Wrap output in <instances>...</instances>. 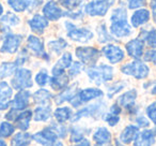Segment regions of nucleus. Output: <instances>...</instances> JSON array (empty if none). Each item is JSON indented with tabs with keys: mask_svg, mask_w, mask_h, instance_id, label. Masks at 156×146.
Instances as JSON below:
<instances>
[{
	"mask_svg": "<svg viewBox=\"0 0 156 146\" xmlns=\"http://www.w3.org/2000/svg\"><path fill=\"white\" fill-rule=\"evenodd\" d=\"M137 122H138L139 124H140V126H142V127H145V126H147V125H149V122H147L143 117H140L139 119H137Z\"/></svg>",
	"mask_w": 156,
	"mask_h": 146,
	"instance_id": "nucleus-47",
	"label": "nucleus"
},
{
	"mask_svg": "<svg viewBox=\"0 0 156 146\" xmlns=\"http://www.w3.org/2000/svg\"><path fill=\"white\" fill-rule=\"evenodd\" d=\"M59 2L66 9H74L83 2V0H60Z\"/></svg>",
	"mask_w": 156,
	"mask_h": 146,
	"instance_id": "nucleus-36",
	"label": "nucleus"
},
{
	"mask_svg": "<svg viewBox=\"0 0 156 146\" xmlns=\"http://www.w3.org/2000/svg\"><path fill=\"white\" fill-rule=\"evenodd\" d=\"M32 137L29 133H17L12 139V146H28L30 144Z\"/></svg>",
	"mask_w": 156,
	"mask_h": 146,
	"instance_id": "nucleus-25",
	"label": "nucleus"
},
{
	"mask_svg": "<svg viewBox=\"0 0 156 146\" xmlns=\"http://www.w3.org/2000/svg\"><path fill=\"white\" fill-rule=\"evenodd\" d=\"M93 139H94V141L96 142V144L107 143V142H110L111 135L106 128H100L94 133Z\"/></svg>",
	"mask_w": 156,
	"mask_h": 146,
	"instance_id": "nucleus-30",
	"label": "nucleus"
},
{
	"mask_svg": "<svg viewBox=\"0 0 156 146\" xmlns=\"http://www.w3.org/2000/svg\"><path fill=\"white\" fill-rule=\"evenodd\" d=\"M121 112V109H120L119 107H118L117 104L115 105H113L112 107H111V111H110V113H112V114H115V115H119V113Z\"/></svg>",
	"mask_w": 156,
	"mask_h": 146,
	"instance_id": "nucleus-45",
	"label": "nucleus"
},
{
	"mask_svg": "<svg viewBox=\"0 0 156 146\" xmlns=\"http://www.w3.org/2000/svg\"><path fill=\"white\" fill-rule=\"evenodd\" d=\"M81 70H83V66H81V63L74 62L73 66H72V68H71V70H69V75H71V77H75V75H77L78 73H80Z\"/></svg>",
	"mask_w": 156,
	"mask_h": 146,
	"instance_id": "nucleus-40",
	"label": "nucleus"
},
{
	"mask_svg": "<svg viewBox=\"0 0 156 146\" xmlns=\"http://www.w3.org/2000/svg\"><path fill=\"white\" fill-rule=\"evenodd\" d=\"M72 116V111L69 107H60L55 112V117L59 122H64Z\"/></svg>",
	"mask_w": 156,
	"mask_h": 146,
	"instance_id": "nucleus-32",
	"label": "nucleus"
},
{
	"mask_svg": "<svg viewBox=\"0 0 156 146\" xmlns=\"http://www.w3.org/2000/svg\"><path fill=\"white\" fill-rule=\"evenodd\" d=\"M121 71L127 75H133V77L138 80L144 79V77H147V74H149V68L143 62L138 61V60L122 67Z\"/></svg>",
	"mask_w": 156,
	"mask_h": 146,
	"instance_id": "nucleus-4",
	"label": "nucleus"
},
{
	"mask_svg": "<svg viewBox=\"0 0 156 146\" xmlns=\"http://www.w3.org/2000/svg\"><path fill=\"white\" fill-rule=\"evenodd\" d=\"M111 2L106 1H92L86 7V12L91 16H104L107 13Z\"/></svg>",
	"mask_w": 156,
	"mask_h": 146,
	"instance_id": "nucleus-9",
	"label": "nucleus"
},
{
	"mask_svg": "<svg viewBox=\"0 0 156 146\" xmlns=\"http://www.w3.org/2000/svg\"><path fill=\"white\" fill-rule=\"evenodd\" d=\"M155 141V133L153 130H144L139 134L135 142V146H151Z\"/></svg>",
	"mask_w": 156,
	"mask_h": 146,
	"instance_id": "nucleus-19",
	"label": "nucleus"
},
{
	"mask_svg": "<svg viewBox=\"0 0 156 146\" xmlns=\"http://www.w3.org/2000/svg\"><path fill=\"white\" fill-rule=\"evenodd\" d=\"M2 13H3V7H2V5L0 3V16L2 15Z\"/></svg>",
	"mask_w": 156,
	"mask_h": 146,
	"instance_id": "nucleus-50",
	"label": "nucleus"
},
{
	"mask_svg": "<svg viewBox=\"0 0 156 146\" xmlns=\"http://www.w3.org/2000/svg\"><path fill=\"white\" fill-rule=\"evenodd\" d=\"M103 95L102 90L100 89H95V88H89V89H83L79 92L78 95V98L81 102H86V101L92 100L94 98H98L101 97Z\"/></svg>",
	"mask_w": 156,
	"mask_h": 146,
	"instance_id": "nucleus-22",
	"label": "nucleus"
},
{
	"mask_svg": "<svg viewBox=\"0 0 156 146\" xmlns=\"http://www.w3.org/2000/svg\"><path fill=\"white\" fill-rule=\"evenodd\" d=\"M149 18H150L149 11L145 9H140L133 14L130 22H132V25L134 27H138V26H140V25L147 23V21H149Z\"/></svg>",
	"mask_w": 156,
	"mask_h": 146,
	"instance_id": "nucleus-20",
	"label": "nucleus"
},
{
	"mask_svg": "<svg viewBox=\"0 0 156 146\" xmlns=\"http://www.w3.org/2000/svg\"><path fill=\"white\" fill-rule=\"evenodd\" d=\"M76 146H90V143L87 141V140H81Z\"/></svg>",
	"mask_w": 156,
	"mask_h": 146,
	"instance_id": "nucleus-48",
	"label": "nucleus"
},
{
	"mask_svg": "<svg viewBox=\"0 0 156 146\" xmlns=\"http://www.w3.org/2000/svg\"><path fill=\"white\" fill-rule=\"evenodd\" d=\"M147 41L151 47H156V30H152L147 33Z\"/></svg>",
	"mask_w": 156,
	"mask_h": 146,
	"instance_id": "nucleus-39",
	"label": "nucleus"
},
{
	"mask_svg": "<svg viewBox=\"0 0 156 146\" xmlns=\"http://www.w3.org/2000/svg\"><path fill=\"white\" fill-rule=\"evenodd\" d=\"M32 139L44 146H61V144H57L58 134L52 128H46L41 132L35 133Z\"/></svg>",
	"mask_w": 156,
	"mask_h": 146,
	"instance_id": "nucleus-5",
	"label": "nucleus"
},
{
	"mask_svg": "<svg viewBox=\"0 0 156 146\" xmlns=\"http://www.w3.org/2000/svg\"><path fill=\"white\" fill-rule=\"evenodd\" d=\"M14 132V126L10 122H2L0 125V137H8Z\"/></svg>",
	"mask_w": 156,
	"mask_h": 146,
	"instance_id": "nucleus-34",
	"label": "nucleus"
},
{
	"mask_svg": "<svg viewBox=\"0 0 156 146\" xmlns=\"http://www.w3.org/2000/svg\"><path fill=\"white\" fill-rule=\"evenodd\" d=\"M126 50L128 55L133 58H140L143 53V42L138 39L132 40L126 44Z\"/></svg>",
	"mask_w": 156,
	"mask_h": 146,
	"instance_id": "nucleus-16",
	"label": "nucleus"
},
{
	"mask_svg": "<svg viewBox=\"0 0 156 146\" xmlns=\"http://www.w3.org/2000/svg\"><path fill=\"white\" fill-rule=\"evenodd\" d=\"M88 75L96 84H101L103 82L110 81L112 79L113 70L109 66L102 65L100 67H92L90 69H88Z\"/></svg>",
	"mask_w": 156,
	"mask_h": 146,
	"instance_id": "nucleus-2",
	"label": "nucleus"
},
{
	"mask_svg": "<svg viewBox=\"0 0 156 146\" xmlns=\"http://www.w3.org/2000/svg\"><path fill=\"white\" fill-rule=\"evenodd\" d=\"M29 94L27 90H20V92H17L14 98L13 102H12V109L20 111V110H25L29 104Z\"/></svg>",
	"mask_w": 156,
	"mask_h": 146,
	"instance_id": "nucleus-15",
	"label": "nucleus"
},
{
	"mask_svg": "<svg viewBox=\"0 0 156 146\" xmlns=\"http://www.w3.org/2000/svg\"><path fill=\"white\" fill-rule=\"evenodd\" d=\"M115 86H117V87H115V86H113L112 88H110V89H109L108 97H110V98L113 96V94L118 92L120 89H121V88H123V87H124V84H115Z\"/></svg>",
	"mask_w": 156,
	"mask_h": 146,
	"instance_id": "nucleus-44",
	"label": "nucleus"
},
{
	"mask_svg": "<svg viewBox=\"0 0 156 146\" xmlns=\"http://www.w3.org/2000/svg\"><path fill=\"white\" fill-rule=\"evenodd\" d=\"M152 94L156 95V85L154 86V88H153V89H152Z\"/></svg>",
	"mask_w": 156,
	"mask_h": 146,
	"instance_id": "nucleus-52",
	"label": "nucleus"
},
{
	"mask_svg": "<svg viewBox=\"0 0 156 146\" xmlns=\"http://www.w3.org/2000/svg\"><path fill=\"white\" fill-rule=\"evenodd\" d=\"M138 134V128L135 126H128L126 127L125 129L123 130V132L121 133V141L125 144H129L132 141H134L135 137H137Z\"/></svg>",
	"mask_w": 156,
	"mask_h": 146,
	"instance_id": "nucleus-23",
	"label": "nucleus"
},
{
	"mask_svg": "<svg viewBox=\"0 0 156 146\" xmlns=\"http://www.w3.org/2000/svg\"><path fill=\"white\" fill-rule=\"evenodd\" d=\"M51 98V95L45 89H40L33 95V99L37 103L39 104H43V105H49V101Z\"/></svg>",
	"mask_w": 156,
	"mask_h": 146,
	"instance_id": "nucleus-28",
	"label": "nucleus"
},
{
	"mask_svg": "<svg viewBox=\"0 0 156 146\" xmlns=\"http://www.w3.org/2000/svg\"><path fill=\"white\" fill-rule=\"evenodd\" d=\"M20 20L18 16L9 12V13H7L0 18V31L1 32H7V31L10 30L11 27L20 24Z\"/></svg>",
	"mask_w": 156,
	"mask_h": 146,
	"instance_id": "nucleus-14",
	"label": "nucleus"
},
{
	"mask_svg": "<svg viewBox=\"0 0 156 146\" xmlns=\"http://www.w3.org/2000/svg\"><path fill=\"white\" fill-rule=\"evenodd\" d=\"M29 26L34 32L43 33L44 29L48 26V22L45 16H42L40 14L34 15L30 21H29Z\"/></svg>",
	"mask_w": 156,
	"mask_h": 146,
	"instance_id": "nucleus-18",
	"label": "nucleus"
},
{
	"mask_svg": "<svg viewBox=\"0 0 156 146\" xmlns=\"http://www.w3.org/2000/svg\"><path fill=\"white\" fill-rule=\"evenodd\" d=\"M151 6H152V10H153V13H154V20H155V22H156V0H152Z\"/></svg>",
	"mask_w": 156,
	"mask_h": 146,
	"instance_id": "nucleus-46",
	"label": "nucleus"
},
{
	"mask_svg": "<svg viewBox=\"0 0 156 146\" xmlns=\"http://www.w3.org/2000/svg\"><path fill=\"white\" fill-rule=\"evenodd\" d=\"M8 5L16 12H24L28 7L26 0H8Z\"/></svg>",
	"mask_w": 156,
	"mask_h": 146,
	"instance_id": "nucleus-33",
	"label": "nucleus"
},
{
	"mask_svg": "<svg viewBox=\"0 0 156 146\" xmlns=\"http://www.w3.org/2000/svg\"><path fill=\"white\" fill-rule=\"evenodd\" d=\"M43 13L45 17H47L50 21H58L63 15V12L60 8L57 6L55 1H49L43 8Z\"/></svg>",
	"mask_w": 156,
	"mask_h": 146,
	"instance_id": "nucleus-12",
	"label": "nucleus"
},
{
	"mask_svg": "<svg viewBox=\"0 0 156 146\" xmlns=\"http://www.w3.org/2000/svg\"><path fill=\"white\" fill-rule=\"evenodd\" d=\"M117 146H122V145L120 143H117Z\"/></svg>",
	"mask_w": 156,
	"mask_h": 146,
	"instance_id": "nucleus-53",
	"label": "nucleus"
},
{
	"mask_svg": "<svg viewBox=\"0 0 156 146\" xmlns=\"http://www.w3.org/2000/svg\"><path fill=\"white\" fill-rule=\"evenodd\" d=\"M48 81V75L45 71H41L40 73H37L35 77V82L39 84L40 86H44Z\"/></svg>",
	"mask_w": 156,
	"mask_h": 146,
	"instance_id": "nucleus-37",
	"label": "nucleus"
},
{
	"mask_svg": "<svg viewBox=\"0 0 156 146\" xmlns=\"http://www.w3.org/2000/svg\"><path fill=\"white\" fill-rule=\"evenodd\" d=\"M28 47L37 56L42 57L44 59H48V56L44 50V44L41 40L35 36H29L28 37Z\"/></svg>",
	"mask_w": 156,
	"mask_h": 146,
	"instance_id": "nucleus-11",
	"label": "nucleus"
},
{
	"mask_svg": "<svg viewBox=\"0 0 156 146\" xmlns=\"http://www.w3.org/2000/svg\"><path fill=\"white\" fill-rule=\"evenodd\" d=\"M76 55L83 63L93 66L100 57V52L94 47H78Z\"/></svg>",
	"mask_w": 156,
	"mask_h": 146,
	"instance_id": "nucleus-7",
	"label": "nucleus"
},
{
	"mask_svg": "<svg viewBox=\"0 0 156 146\" xmlns=\"http://www.w3.org/2000/svg\"><path fill=\"white\" fill-rule=\"evenodd\" d=\"M50 114H51V112H50V109L48 105L47 107L44 105V107H37L34 111V120H37V122H45L50 117Z\"/></svg>",
	"mask_w": 156,
	"mask_h": 146,
	"instance_id": "nucleus-27",
	"label": "nucleus"
},
{
	"mask_svg": "<svg viewBox=\"0 0 156 146\" xmlns=\"http://www.w3.org/2000/svg\"><path fill=\"white\" fill-rule=\"evenodd\" d=\"M18 66L16 62H3L0 66V77H7L15 73Z\"/></svg>",
	"mask_w": 156,
	"mask_h": 146,
	"instance_id": "nucleus-29",
	"label": "nucleus"
},
{
	"mask_svg": "<svg viewBox=\"0 0 156 146\" xmlns=\"http://www.w3.org/2000/svg\"><path fill=\"white\" fill-rule=\"evenodd\" d=\"M0 146H7V144H5L3 141H1V140H0Z\"/></svg>",
	"mask_w": 156,
	"mask_h": 146,
	"instance_id": "nucleus-51",
	"label": "nucleus"
},
{
	"mask_svg": "<svg viewBox=\"0 0 156 146\" xmlns=\"http://www.w3.org/2000/svg\"><path fill=\"white\" fill-rule=\"evenodd\" d=\"M144 59L147 61H152V62H154L156 65V51H149V52H147Z\"/></svg>",
	"mask_w": 156,
	"mask_h": 146,
	"instance_id": "nucleus-43",
	"label": "nucleus"
},
{
	"mask_svg": "<svg viewBox=\"0 0 156 146\" xmlns=\"http://www.w3.org/2000/svg\"><path fill=\"white\" fill-rule=\"evenodd\" d=\"M66 45H67L66 42L62 39H59V40H57V41H51L48 43V46H49L50 50L56 52L57 54H59Z\"/></svg>",
	"mask_w": 156,
	"mask_h": 146,
	"instance_id": "nucleus-35",
	"label": "nucleus"
},
{
	"mask_svg": "<svg viewBox=\"0 0 156 146\" xmlns=\"http://www.w3.org/2000/svg\"><path fill=\"white\" fill-rule=\"evenodd\" d=\"M76 87H77V85H74L73 87H69V89L64 90V92H62V94L58 95V96L55 98V100H56V103L57 104H60V103L64 102V101L66 100H71L72 98H73L74 96H75V90H76Z\"/></svg>",
	"mask_w": 156,
	"mask_h": 146,
	"instance_id": "nucleus-31",
	"label": "nucleus"
},
{
	"mask_svg": "<svg viewBox=\"0 0 156 146\" xmlns=\"http://www.w3.org/2000/svg\"><path fill=\"white\" fill-rule=\"evenodd\" d=\"M32 117V112L31 111H25L23 113L18 114L16 116L15 124L17 126V128H20V130H27L29 128V122H30V119Z\"/></svg>",
	"mask_w": 156,
	"mask_h": 146,
	"instance_id": "nucleus-21",
	"label": "nucleus"
},
{
	"mask_svg": "<svg viewBox=\"0 0 156 146\" xmlns=\"http://www.w3.org/2000/svg\"><path fill=\"white\" fill-rule=\"evenodd\" d=\"M69 83V77L63 73V74L57 75L50 79V85L55 90H61L65 87Z\"/></svg>",
	"mask_w": 156,
	"mask_h": 146,
	"instance_id": "nucleus-26",
	"label": "nucleus"
},
{
	"mask_svg": "<svg viewBox=\"0 0 156 146\" xmlns=\"http://www.w3.org/2000/svg\"><path fill=\"white\" fill-rule=\"evenodd\" d=\"M98 1H107V0H98Z\"/></svg>",
	"mask_w": 156,
	"mask_h": 146,
	"instance_id": "nucleus-54",
	"label": "nucleus"
},
{
	"mask_svg": "<svg viewBox=\"0 0 156 146\" xmlns=\"http://www.w3.org/2000/svg\"><path fill=\"white\" fill-rule=\"evenodd\" d=\"M12 86L15 89L23 90L32 86L31 72L27 69H18L15 71V75L12 79Z\"/></svg>",
	"mask_w": 156,
	"mask_h": 146,
	"instance_id": "nucleus-3",
	"label": "nucleus"
},
{
	"mask_svg": "<svg viewBox=\"0 0 156 146\" xmlns=\"http://www.w3.org/2000/svg\"><path fill=\"white\" fill-rule=\"evenodd\" d=\"M23 37L20 35H14V33H8L5 38L0 52L1 53H9V54H14L18 50L20 43H22Z\"/></svg>",
	"mask_w": 156,
	"mask_h": 146,
	"instance_id": "nucleus-8",
	"label": "nucleus"
},
{
	"mask_svg": "<svg viewBox=\"0 0 156 146\" xmlns=\"http://www.w3.org/2000/svg\"><path fill=\"white\" fill-rule=\"evenodd\" d=\"M126 11L122 8L115 9L111 16V32L118 38H124L130 35V26L127 24Z\"/></svg>",
	"mask_w": 156,
	"mask_h": 146,
	"instance_id": "nucleus-1",
	"label": "nucleus"
},
{
	"mask_svg": "<svg viewBox=\"0 0 156 146\" xmlns=\"http://www.w3.org/2000/svg\"><path fill=\"white\" fill-rule=\"evenodd\" d=\"M12 97V88L5 82L0 83V111L5 110L10 105V99Z\"/></svg>",
	"mask_w": 156,
	"mask_h": 146,
	"instance_id": "nucleus-13",
	"label": "nucleus"
},
{
	"mask_svg": "<svg viewBox=\"0 0 156 146\" xmlns=\"http://www.w3.org/2000/svg\"><path fill=\"white\" fill-rule=\"evenodd\" d=\"M137 97L136 90H130V92H127L121 96L118 100L119 104H121L123 107H126V109H130L134 104V101Z\"/></svg>",
	"mask_w": 156,
	"mask_h": 146,
	"instance_id": "nucleus-24",
	"label": "nucleus"
},
{
	"mask_svg": "<svg viewBox=\"0 0 156 146\" xmlns=\"http://www.w3.org/2000/svg\"><path fill=\"white\" fill-rule=\"evenodd\" d=\"M147 116L151 118V120L156 124V102L152 103L149 107L147 109Z\"/></svg>",
	"mask_w": 156,
	"mask_h": 146,
	"instance_id": "nucleus-38",
	"label": "nucleus"
},
{
	"mask_svg": "<svg viewBox=\"0 0 156 146\" xmlns=\"http://www.w3.org/2000/svg\"><path fill=\"white\" fill-rule=\"evenodd\" d=\"M105 120H106V122H108L110 126H115V125H117L118 122H119V116L115 115V114L109 113L108 115H106Z\"/></svg>",
	"mask_w": 156,
	"mask_h": 146,
	"instance_id": "nucleus-41",
	"label": "nucleus"
},
{
	"mask_svg": "<svg viewBox=\"0 0 156 146\" xmlns=\"http://www.w3.org/2000/svg\"><path fill=\"white\" fill-rule=\"evenodd\" d=\"M67 36L72 40L77 42H88L93 38V33L87 28H77L74 25L66 23Z\"/></svg>",
	"mask_w": 156,
	"mask_h": 146,
	"instance_id": "nucleus-6",
	"label": "nucleus"
},
{
	"mask_svg": "<svg viewBox=\"0 0 156 146\" xmlns=\"http://www.w3.org/2000/svg\"><path fill=\"white\" fill-rule=\"evenodd\" d=\"M103 53L106 56V58L110 61L111 63H117L119 61H121L124 58V52L115 45H106L103 48Z\"/></svg>",
	"mask_w": 156,
	"mask_h": 146,
	"instance_id": "nucleus-10",
	"label": "nucleus"
},
{
	"mask_svg": "<svg viewBox=\"0 0 156 146\" xmlns=\"http://www.w3.org/2000/svg\"><path fill=\"white\" fill-rule=\"evenodd\" d=\"M144 2L145 0H128V6L130 9H136V8L142 7Z\"/></svg>",
	"mask_w": 156,
	"mask_h": 146,
	"instance_id": "nucleus-42",
	"label": "nucleus"
},
{
	"mask_svg": "<svg viewBox=\"0 0 156 146\" xmlns=\"http://www.w3.org/2000/svg\"><path fill=\"white\" fill-rule=\"evenodd\" d=\"M71 63H72V55L69 53H65L62 56V58L52 68V74H54V77L63 74L64 73V69L69 68L71 66Z\"/></svg>",
	"mask_w": 156,
	"mask_h": 146,
	"instance_id": "nucleus-17",
	"label": "nucleus"
},
{
	"mask_svg": "<svg viewBox=\"0 0 156 146\" xmlns=\"http://www.w3.org/2000/svg\"><path fill=\"white\" fill-rule=\"evenodd\" d=\"M96 146H112L110 144V142H107V143H102V144H96Z\"/></svg>",
	"mask_w": 156,
	"mask_h": 146,
	"instance_id": "nucleus-49",
	"label": "nucleus"
}]
</instances>
